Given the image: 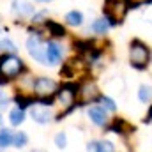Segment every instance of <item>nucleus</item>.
<instances>
[{
	"label": "nucleus",
	"mask_w": 152,
	"mask_h": 152,
	"mask_svg": "<svg viewBox=\"0 0 152 152\" xmlns=\"http://www.w3.org/2000/svg\"><path fill=\"white\" fill-rule=\"evenodd\" d=\"M103 12H104V18L112 25H118L126 18L127 5L122 0H106L104 2V7H103Z\"/></svg>",
	"instance_id": "1"
},
{
	"label": "nucleus",
	"mask_w": 152,
	"mask_h": 152,
	"mask_svg": "<svg viewBox=\"0 0 152 152\" xmlns=\"http://www.w3.org/2000/svg\"><path fill=\"white\" fill-rule=\"evenodd\" d=\"M129 58L136 69H143L149 62V48L142 41H133L129 50Z\"/></svg>",
	"instance_id": "2"
},
{
	"label": "nucleus",
	"mask_w": 152,
	"mask_h": 152,
	"mask_svg": "<svg viewBox=\"0 0 152 152\" xmlns=\"http://www.w3.org/2000/svg\"><path fill=\"white\" fill-rule=\"evenodd\" d=\"M23 69V60L14 55H4L0 57V75L5 78H14Z\"/></svg>",
	"instance_id": "3"
},
{
	"label": "nucleus",
	"mask_w": 152,
	"mask_h": 152,
	"mask_svg": "<svg viewBox=\"0 0 152 152\" xmlns=\"http://www.w3.org/2000/svg\"><path fill=\"white\" fill-rule=\"evenodd\" d=\"M27 50H28L30 57H34L37 62L48 64L46 62V44L41 41V37H37V36L28 37V41H27Z\"/></svg>",
	"instance_id": "4"
},
{
	"label": "nucleus",
	"mask_w": 152,
	"mask_h": 152,
	"mask_svg": "<svg viewBox=\"0 0 152 152\" xmlns=\"http://www.w3.org/2000/svg\"><path fill=\"white\" fill-rule=\"evenodd\" d=\"M34 92L39 97H51L57 92V81L51 78H37L34 81Z\"/></svg>",
	"instance_id": "5"
},
{
	"label": "nucleus",
	"mask_w": 152,
	"mask_h": 152,
	"mask_svg": "<svg viewBox=\"0 0 152 152\" xmlns=\"http://www.w3.org/2000/svg\"><path fill=\"white\" fill-rule=\"evenodd\" d=\"M78 99L80 104H88L96 99H99V90L94 83H85L80 90H78Z\"/></svg>",
	"instance_id": "6"
},
{
	"label": "nucleus",
	"mask_w": 152,
	"mask_h": 152,
	"mask_svg": "<svg viewBox=\"0 0 152 152\" xmlns=\"http://www.w3.org/2000/svg\"><path fill=\"white\" fill-rule=\"evenodd\" d=\"M75 99H76V90L73 85H66V87H62L58 90V103H60V106L69 110L75 104Z\"/></svg>",
	"instance_id": "7"
},
{
	"label": "nucleus",
	"mask_w": 152,
	"mask_h": 152,
	"mask_svg": "<svg viewBox=\"0 0 152 152\" xmlns=\"http://www.w3.org/2000/svg\"><path fill=\"white\" fill-rule=\"evenodd\" d=\"M30 117H32L36 122H39V124H46L48 120H51L53 112H51V108H48V106L36 104V106L30 108Z\"/></svg>",
	"instance_id": "8"
},
{
	"label": "nucleus",
	"mask_w": 152,
	"mask_h": 152,
	"mask_svg": "<svg viewBox=\"0 0 152 152\" xmlns=\"http://www.w3.org/2000/svg\"><path fill=\"white\" fill-rule=\"evenodd\" d=\"M62 53H64V50L58 42H48L46 44V62L48 64H51V66L58 64L62 58Z\"/></svg>",
	"instance_id": "9"
},
{
	"label": "nucleus",
	"mask_w": 152,
	"mask_h": 152,
	"mask_svg": "<svg viewBox=\"0 0 152 152\" xmlns=\"http://www.w3.org/2000/svg\"><path fill=\"white\" fill-rule=\"evenodd\" d=\"M83 71H85V66H83L81 60H69V62H66V66L62 69V75L76 76L78 73H83Z\"/></svg>",
	"instance_id": "10"
},
{
	"label": "nucleus",
	"mask_w": 152,
	"mask_h": 152,
	"mask_svg": "<svg viewBox=\"0 0 152 152\" xmlns=\"http://www.w3.org/2000/svg\"><path fill=\"white\" fill-rule=\"evenodd\" d=\"M88 117H90V120L94 122V124H97V126H104L106 124V112H104V108H101V106H94V108H90L88 110Z\"/></svg>",
	"instance_id": "11"
},
{
	"label": "nucleus",
	"mask_w": 152,
	"mask_h": 152,
	"mask_svg": "<svg viewBox=\"0 0 152 152\" xmlns=\"http://www.w3.org/2000/svg\"><path fill=\"white\" fill-rule=\"evenodd\" d=\"M14 7V12H18V14H32V11H34V7L28 4V2H23V0H14V4H12Z\"/></svg>",
	"instance_id": "12"
},
{
	"label": "nucleus",
	"mask_w": 152,
	"mask_h": 152,
	"mask_svg": "<svg viewBox=\"0 0 152 152\" xmlns=\"http://www.w3.org/2000/svg\"><path fill=\"white\" fill-rule=\"evenodd\" d=\"M108 27H110V21H108L106 18L96 20V21L92 23V30H94V32H97V34H104V32L108 30Z\"/></svg>",
	"instance_id": "13"
},
{
	"label": "nucleus",
	"mask_w": 152,
	"mask_h": 152,
	"mask_svg": "<svg viewBox=\"0 0 152 152\" xmlns=\"http://www.w3.org/2000/svg\"><path fill=\"white\" fill-rule=\"evenodd\" d=\"M12 136H14V133L12 131H9V129H2L0 131V147H9L11 143H12Z\"/></svg>",
	"instance_id": "14"
},
{
	"label": "nucleus",
	"mask_w": 152,
	"mask_h": 152,
	"mask_svg": "<svg viewBox=\"0 0 152 152\" xmlns=\"http://www.w3.org/2000/svg\"><path fill=\"white\" fill-rule=\"evenodd\" d=\"M66 21H67L69 25H73V27H78V25H81L83 16H81V12H78V11H71V12H67Z\"/></svg>",
	"instance_id": "15"
},
{
	"label": "nucleus",
	"mask_w": 152,
	"mask_h": 152,
	"mask_svg": "<svg viewBox=\"0 0 152 152\" xmlns=\"http://www.w3.org/2000/svg\"><path fill=\"white\" fill-rule=\"evenodd\" d=\"M9 118H11V124L12 126H20L23 120H25V113H23V110H20V108H14L11 115H9Z\"/></svg>",
	"instance_id": "16"
},
{
	"label": "nucleus",
	"mask_w": 152,
	"mask_h": 152,
	"mask_svg": "<svg viewBox=\"0 0 152 152\" xmlns=\"http://www.w3.org/2000/svg\"><path fill=\"white\" fill-rule=\"evenodd\" d=\"M138 96H140V101H142V103H149L152 99V87L142 85L140 90H138Z\"/></svg>",
	"instance_id": "17"
},
{
	"label": "nucleus",
	"mask_w": 152,
	"mask_h": 152,
	"mask_svg": "<svg viewBox=\"0 0 152 152\" xmlns=\"http://www.w3.org/2000/svg\"><path fill=\"white\" fill-rule=\"evenodd\" d=\"M0 46H2V50L7 53V55H14L16 51H18V48H16V44L11 41V39H4L2 42H0Z\"/></svg>",
	"instance_id": "18"
},
{
	"label": "nucleus",
	"mask_w": 152,
	"mask_h": 152,
	"mask_svg": "<svg viewBox=\"0 0 152 152\" xmlns=\"http://www.w3.org/2000/svg\"><path fill=\"white\" fill-rule=\"evenodd\" d=\"M27 140H28V138H27L25 133H14V136H12V145L18 147V149H20V147H25V145H27Z\"/></svg>",
	"instance_id": "19"
},
{
	"label": "nucleus",
	"mask_w": 152,
	"mask_h": 152,
	"mask_svg": "<svg viewBox=\"0 0 152 152\" xmlns=\"http://www.w3.org/2000/svg\"><path fill=\"white\" fill-rule=\"evenodd\" d=\"M112 129L118 131V133H122V134H126V133H129V131H131V126H129V124H126L124 120L117 118V120L113 122V127H112Z\"/></svg>",
	"instance_id": "20"
},
{
	"label": "nucleus",
	"mask_w": 152,
	"mask_h": 152,
	"mask_svg": "<svg viewBox=\"0 0 152 152\" xmlns=\"http://www.w3.org/2000/svg\"><path fill=\"white\" fill-rule=\"evenodd\" d=\"M96 152H115V145L112 142H99Z\"/></svg>",
	"instance_id": "21"
},
{
	"label": "nucleus",
	"mask_w": 152,
	"mask_h": 152,
	"mask_svg": "<svg viewBox=\"0 0 152 152\" xmlns=\"http://www.w3.org/2000/svg\"><path fill=\"white\" fill-rule=\"evenodd\" d=\"M101 103H103V108L104 110H108V112H115V103L110 99V97H101Z\"/></svg>",
	"instance_id": "22"
},
{
	"label": "nucleus",
	"mask_w": 152,
	"mask_h": 152,
	"mask_svg": "<svg viewBox=\"0 0 152 152\" xmlns=\"http://www.w3.org/2000/svg\"><path fill=\"white\" fill-rule=\"evenodd\" d=\"M55 143H57V147H58V149H64V147H66V143H67L66 134H64V133H58V134L55 136Z\"/></svg>",
	"instance_id": "23"
},
{
	"label": "nucleus",
	"mask_w": 152,
	"mask_h": 152,
	"mask_svg": "<svg viewBox=\"0 0 152 152\" xmlns=\"http://www.w3.org/2000/svg\"><path fill=\"white\" fill-rule=\"evenodd\" d=\"M50 28L53 30V36H58V37H60V36H64V34H66V32H64V28H62V27H58V25H55V23H50Z\"/></svg>",
	"instance_id": "24"
},
{
	"label": "nucleus",
	"mask_w": 152,
	"mask_h": 152,
	"mask_svg": "<svg viewBox=\"0 0 152 152\" xmlns=\"http://www.w3.org/2000/svg\"><path fill=\"white\" fill-rule=\"evenodd\" d=\"M7 103H9V101H7V97L0 92V110H2V108H5V106H7Z\"/></svg>",
	"instance_id": "25"
},
{
	"label": "nucleus",
	"mask_w": 152,
	"mask_h": 152,
	"mask_svg": "<svg viewBox=\"0 0 152 152\" xmlns=\"http://www.w3.org/2000/svg\"><path fill=\"white\" fill-rule=\"evenodd\" d=\"M127 2H129V5H131V7H136V5L145 4V2H149V0H127Z\"/></svg>",
	"instance_id": "26"
},
{
	"label": "nucleus",
	"mask_w": 152,
	"mask_h": 152,
	"mask_svg": "<svg viewBox=\"0 0 152 152\" xmlns=\"http://www.w3.org/2000/svg\"><path fill=\"white\" fill-rule=\"evenodd\" d=\"M44 16H46V11H42V12H39L37 16H34V21H36V23H41Z\"/></svg>",
	"instance_id": "27"
},
{
	"label": "nucleus",
	"mask_w": 152,
	"mask_h": 152,
	"mask_svg": "<svg viewBox=\"0 0 152 152\" xmlns=\"http://www.w3.org/2000/svg\"><path fill=\"white\" fill-rule=\"evenodd\" d=\"M97 145H99L97 142H92V143H88V147H87V151H88V152H90V151H92V152H96V151H97Z\"/></svg>",
	"instance_id": "28"
},
{
	"label": "nucleus",
	"mask_w": 152,
	"mask_h": 152,
	"mask_svg": "<svg viewBox=\"0 0 152 152\" xmlns=\"http://www.w3.org/2000/svg\"><path fill=\"white\" fill-rule=\"evenodd\" d=\"M143 122H145V124H151V122H152V108H151V112L147 113V117L143 118Z\"/></svg>",
	"instance_id": "29"
},
{
	"label": "nucleus",
	"mask_w": 152,
	"mask_h": 152,
	"mask_svg": "<svg viewBox=\"0 0 152 152\" xmlns=\"http://www.w3.org/2000/svg\"><path fill=\"white\" fill-rule=\"evenodd\" d=\"M37 2H48V0H37Z\"/></svg>",
	"instance_id": "30"
},
{
	"label": "nucleus",
	"mask_w": 152,
	"mask_h": 152,
	"mask_svg": "<svg viewBox=\"0 0 152 152\" xmlns=\"http://www.w3.org/2000/svg\"><path fill=\"white\" fill-rule=\"evenodd\" d=\"M32 152H44V151H32Z\"/></svg>",
	"instance_id": "31"
},
{
	"label": "nucleus",
	"mask_w": 152,
	"mask_h": 152,
	"mask_svg": "<svg viewBox=\"0 0 152 152\" xmlns=\"http://www.w3.org/2000/svg\"><path fill=\"white\" fill-rule=\"evenodd\" d=\"M0 126H2V117H0Z\"/></svg>",
	"instance_id": "32"
}]
</instances>
